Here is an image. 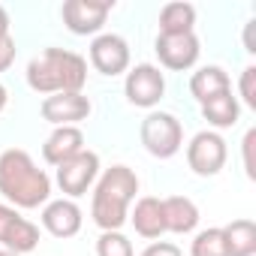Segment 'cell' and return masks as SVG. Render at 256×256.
Here are the masks:
<instances>
[{
	"mask_svg": "<svg viewBox=\"0 0 256 256\" xmlns=\"http://www.w3.org/2000/svg\"><path fill=\"white\" fill-rule=\"evenodd\" d=\"M0 196L12 208L34 211L52 202V178L34 163L28 151L10 148L0 154Z\"/></svg>",
	"mask_w": 256,
	"mask_h": 256,
	"instance_id": "cell-1",
	"label": "cell"
},
{
	"mask_svg": "<svg viewBox=\"0 0 256 256\" xmlns=\"http://www.w3.org/2000/svg\"><path fill=\"white\" fill-rule=\"evenodd\" d=\"M139 193V175L130 166H112L94 184L90 199V220L102 232H120V226L130 220V205Z\"/></svg>",
	"mask_w": 256,
	"mask_h": 256,
	"instance_id": "cell-2",
	"label": "cell"
},
{
	"mask_svg": "<svg viewBox=\"0 0 256 256\" xmlns=\"http://www.w3.org/2000/svg\"><path fill=\"white\" fill-rule=\"evenodd\" d=\"M28 84L42 96L82 94L88 84V60L66 48H46L28 64Z\"/></svg>",
	"mask_w": 256,
	"mask_h": 256,
	"instance_id": "cell-3",
	"label": "cell"
},
{
	"mask_svg": "<svg viewBox=\"0 0 256 256\" xmlns=\"http://www.w3.org/2000/svg\"><path fill=\"white\" fill-rule=\"evenodd\" d=\"M139 136L145 151L157 160H172L184 148V126L169 112H148L139 126Z\"/></svg>",
	"mask_w": 256,
	"mask_h": 256,
	"instance_id": "cell-4",
	"label": "cell"
},
{
	"mask_svg": "<svg viewBox=\"0 0 256 256\" xmlns=\"http://www.w3.org/2000/svg\"><path fill=\"white\" fill-rule=\"evenodd\" d=\"M229 160V148H226V139L214 130H202L190 139L187 145V166L199 175V178H214L223 172Z\"/></svg>",
	"mask_w": 256,
	"mask_h": 256,
	"instance_id": "cell-5",
	"label": "cell"
},
{
	"mask_svg": "<svg viewBox=\"0 0 256 256\" xmlns=\"http://www.w3.org/2000/svg\"><path fill=\"white\" fill-rule=\"evenodd\" d=\"M96 178H100V154L96 151H82V154H76V157H70L66 163H60L58 166V187H60V193H64V199H78V196H84L94 184H96Z\"/></svg>",
	"mask_w": 256,
	"mask_h": 256,
	"instance_id": "cell-6",
	"label": "cell"
},
{
	"mask_svg": "<svg viewBox=\"0 0 256 256\" xmlns=\"http://www.w3.org/2000/svg\"><path fill=\"white\" fill-rule=\"evenodd\" d=\"M112 10L114 0H66L60 6V18L76 36H100Z\"/></svg>",
	"mask_w": 256,
	"mask_h": 256,
	"instance_id": "cell-7",
	"label": "cell"
},
{
	"mask_svg": "<svg viewBox=\"0 0 256 256\" xmlns=\"http://www.w3.org/2000/svg\"><path fill=\"white\" fill-rule=\"evenodd\" d=\"M124 94H126V102L130 106L154 112V106H160V100L166 96V76L154 64H139L126 72Z\"/></svg>",
	"mask_w": 256,
	"mask_h": 256,
	"instance_id": "cell-8",
	"label": "cell"
},
{
	"mask_svg": "<svg viewBox=\"0 0 256 256\" xmlns=\"http://www.w3.org/2000/svg\"><path fill=\"white\" fill-rule=\"evenodd\" d=\"M0 244H4V250L24 256V253L36 250V244H40V226L30 223L28 217H22L18 208L0 202Z\"/></svg>",
	"mask_w": 256,
	"mask_h": 256,
	"instance_id": "cell-9",
	"label": "cell"
},
{
	"mask_svg": "<svg viewBox=\"0 0 256 256\" xmlns=\"http://www.w3.org/2000/svg\"><path fill=\"white\" fill-rule=\"evenodd\" d=\"M90 66L100 76H124L130 70V42L118 34H100L90 42Z\"/></svg>",
	"mask_w": 256,
	"mask_h": 256,
	"instance_id": "cell-10",
	"label": "cell"
},
{
	"mask_svg": "<svg viewBox=\"0 0 256 256\" xmlns=\"http://www.w3.org/2000/svg\"><path fill=\"white\" fill-rule=\"evenodd\" d=\"M154 52L160 58V64L172 72H184V70H193L199 54H202V46H199V36L196 34H175V36H166L160 34L157 42H154Z\"/></svg>",
	"mask_w": 256,
	"mask_h": 256,
	"instance_id": "cell-11",
	"label": "cell"
},
{
	"mask_svg": "<svg viewBox=\"0 0 256 256\" xmlns=\"http://www.w3.org/2000/svg\"><path fill=\"white\" fill-rule=\"evenodd\" d=\"M42 118L54 126H78L82 120L90 118L94 106L84 94H52L40 106Z\"/></svg>",
	"mask_w": 256,
	"mask_h": 256,
	"instance_id": "cell-12",
	"label": "cell"
},
{
	"mask_svg": "<svg viewBox=\"0 0 256 256\" xmlns=\"http://www.w3.org/2000/svg\"><path fill=\"white\" fill-rule=\"evenodd\" d=\"M84 214L72 199H52L42 205V229L54 238H72L82 232Z\"/></svg>",
	"mask_w": 256,
	"mask_h": 256,
	"instance_id": "cell-13",
	"label": "cell"
},
{
	"mask_svg": "<svg viewBox=\"0 0 256 256\" xmlns=\"http://www.w3.org/2000/svg\"><path fill=\"white\" fill-rule=\"evenodd\" d=\"M82 151H84V133L78 126H54V133L42 145V160L58 169L60 163H66L70 157H76Z\"/></svg>",
	"mask_w": 256,
	"mask_h": 256,
	"instance_id": "cell-14",
	"label": "cell"
},
{
	"mask_svg": "<svg viewBox=\"0 0 256 256\" xmlns=\"http://www.w3.org/2000/svg\"><path fill=\"white\" fill-rule=\"evenodd\" d=\"M126 223H133L136 235L142 238H163L166 235V217H163V199L157 196H142L136 202V208L130 211V220Z\"/></svg>",
	"mask_w": 256,
	"mask_h": 256,
	"instance_id": "cell-15",
	"label": "cell"
},
{
	"mask_svg": "<svg viewBox=\"0 0 256 256\" xmlns=\"http://www.w3.org/2000/svg\"><path fill=\"white\" fill-rule=\"evenodd\" d=\"M163 217H166V232L172 235H190L199 226V208L187 196L163 199Z\"/></svg>",
	"mask_w": 256,
	"mask_h": 256,
	"instance_id": "cell-16",
	"label": "cell"
},
{
	"mask_svg": "<svg viewBox=\"0 0 256 256\" xmlns=\"http://www.w3.org/2000/svg\"><path fill=\"white\" fill-rule=\"evenodd\" d=\"M202 118L214 126V130H229V126H235L238 118H241V102H238V96L232 90H223V94L202 102Z\"/></svg>",
	"mask_w": 256,
	"mask_h": 256,
	"instance_id": "cell-17",
	"label": "cell"
},
{
	"mask_svg": "<svg viewBox=\"0 0 256 256\" xmlns=\"http://www.w3.org/2000/svg\"><path fill=\"white\" fill-rule=\"evenodd\" d=\"M223 90H232V78H229V72L223 66H202V70H196L190 76V94H193V100L199 106L205 100L223 94Z\"/></svg>",
	"mask_w": 256,
	"mask_h": 256,
	"instance_id": "cell-18",
	"label": "cell"
},
{
	"mask_svg": "<svg viewBox=\"0 0 256 256\" xmlns=\"http://www.w3.org/2000/svg\"><path fill=\"white\" fill-rule=\"evenodd\" d=\"M196 28V6L184 4V0H175V4H166L160 10V34L175 36V34H193Z\"/></svg>",
	"mask_w": 256,
	"mask_h": 256,
	"instance_id": "cell-19",
	"label": "cell"
},
{
	"mask_svg": "<svg viewBox=\"0 0 256 256\" xmlns=\"http://www.w3.org/2000/svg\"><path fill=\"white\" fill-rule=\"evenodd\" d=\"M220 229H223L229 256H253L256 253V223L253 220H232Z\"/></svg>",
	"mask_w": 256,
	"mask_h": 256,
	"instance_id": "cell-20",
	"label": "cell"
},
{
	"mask_svg": "<svg viewBox=\"0 0 256 256\" xmlns=\"http://www.w3.org/2000/svg\"><path fill=\"white\" fill-rule=\"evenodd\" d=\"M190 256H229V253H226L223 229H220V226L202 229V232L193 238V244H190Z\"/></svg>",
	"mask_w": 256,
	"mask_h": 256,
	"instance_id": "cell-21",
	"label": "cell"
},
{
	"mask_svg": "<svg viewBox=\"0 0 256 256\" xmlns=\"http://www.w3.org/2000/svg\"><path fill=\"white\" fill-rule=\"evenodd\" d=\"M96 256H136V250L124 232H102L96 238Z\"/></svg>",
	"mask_w": 256,
	"mask_h": 256,
	"instance_id": "cell-22",
	"label": "cell"
},
{
	"mask_svg": "<svg viewBox=\"0 0 256 256\" xmlns=\"http://www.w3.org/2000/svg\"><path fill=\"white\" fill-rule=\"evenodd\" d=\"M241 100H244V106L247 108H256V66H247L244 72H241Z\"/></svg>",
	"mask_w": 256,
	"mask_h": 256,
	"instance_id": "cell-23",
	"label": "cell"
},
{
	"mask_svg": "<svg viewBox=\"0 0 256 256\" xmlns=\"http://www.w3.org/2000/svg\"><path fill=\"white\" fill-rule=\"evenodd\" d=\"M16 54H18V48H16V40H12V34L0 36V72H6V70L16 64Z\"/></svg>",
	"mask_w": 256,
	"mask_h": 256,
	"instance_id": "cell-24",
	"label": "cell"
},
{
	"mask_svg": "<svg viewBox=\"0 0 256 256\" xmlns=\"http://www.w3.org/2000/svg\"><path fill=\"white\" fill-rule=\"evenodd\" d=\"M142 256H184V253H181V247L172 244V241H154V244H148V247L142 250Z\"/></svg>",
	"mask_w": 256,
	"mask_h": 256,
	"instance_id": "cell-25",
	"label": "cell"
},
{
	"mask_svg": "<svg viewBox=\"0 0 256 256\" xmlns=\"http://www.w3.org/2000/svg\"><path fill=\"white\" fill-rule=\"evenodd\" d=\"M244 169H247V178H256V166H253V145H256V130H250L244 136Z\"/></svg>",
	"mask_w": 256,
	"mask_h": 256,
	"instance_id": "cell-26",
	"label": "cell"
},
{
	"mask_svg": "<svg viewBox=\"0 0 256 256\" xmlns=\"http://www.w3.org/2000/svg\"><path fill=\"white\" fill-rule=\"evenodd\" d=\"M253 24H256V22H247V30H244V46H247L250 54H256V46H253Z\"/></svg>",
	"mask_w": 256,
	"mask_h": 256,
	"instance_id": "cell-27",
	"label": "cell"
},
{
	"mask_svg": "<svg viewBox=\"0 0 256 256\" xmlns=\"http://www.w3.org/2000/svg\"><path fill=\"white\" fill-rule=\"evenodd\" d=\"M10 34V12L0 6V36H6Z\"/></svg>",
	"mask_w": 256,
	"mask_h": 256,
	"instance_id": "cell-28",
	"label": "cell"
},
{
	"mask_svg": "<svg viewBox=\"0 0 256 256\" xmlns=\"http://www.w3.org/2000/svg\"><path fill=\"white\" fill-rule=\"evenodd\" d=\"M10 106V90H6V84L4 82H0V112H4Z\"/></svg>",
	"mask_w": 256,
	"mask_h": 256,
	"instance_id": "cell-29",
	"label": "cell"
},
{
	"mask_svg": "<svg viewBox=\"0 0 256 256\" xmlns=\"http://www.w3.org/2000/svg\"><path fill=\"white\" fill-rule=\"evenodd\" d=\"M0 256H18V253H12V250H0Z\"/></svg>",
	"mask_w": 256,
	"mask_h": 256,
	"instance_id": "cell-30",
	"label": "cell"
}]
</instances>
